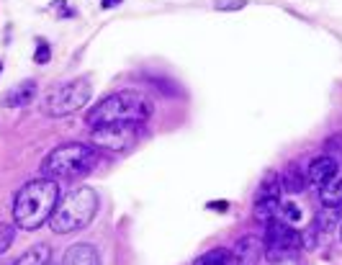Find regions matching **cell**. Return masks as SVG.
I'll use <instances>...</instances> for the list:
<instances>
[{
  "instance_id": "cell-18",
  "label": "cell",
  "mask_w": 342,
  "mask_h": 265,
  "mask_svg": "<svg viewBox=\"0 0 342 265\" xmlns=\"http://www.w3.org/2000/svg\"><path fill=\"white\" fill-rule=\"evenodd\" d=\"M147 78V83L150 85H155L160 93H165V95H170V98H175V95H180V85H175L172 80H168V78H162V75H144Z\"/></svg>"
},
{
  "instance_id": "cell-12",
  "label": "cell",
  "mask_w": 342,
  "mask_h": 265,
  "mask_svg": "<svg viewBox=\"0 0 342 265\" xmlns=\"http://www.w3.org/2000/svg\"><path fill=\"white\" fill-rule=\"evenodd\" d=\"M280 183H283L286 193H301V190H306V185H309V173L299 163H293L280 173Z\"/></svg>"
},
{
  "instance_id": "cell-20",
  "label": "cell",
  "mask_w": 342,
  "mask_h": 265,
  "mask_svg": "<svg viewBox=\"0 0 342 265\" xmlns=\"http://www.w3.org/2000/svg\"><path fill=\"white\" fill-rule=\"evenodd\" d=\"M319 237H322V227H319V222H311V224L301 232V247H304V250H314Z\"/></svg>"
},
{
  "instance_id": "cell-26",
  "label": "cell",
  "mask_w": 342,
  "mask_h": 265,
  "mask_svg": "<svg viewBox=\"0 0 342 265\" xmlns=\"http://www.w3.org/2000/svg\"><path fill=\"white\" fill-rule=\"evenodd\" d=\"M121 0H100V8L103 10H108V8H113V5H118Z\"/></svg>"
},
{
  "instance_id": "cell-25",
  "label": "cell",
  "mask_w": 342,
  "mask_h": 265,
  "mask_svg": "<svg viewBox=\"0 0 342 265\" xmlns=\"http://www.w3.org/2000/svg\"><path fill=\"white\" fill-rule=\"evenodd\" d=\"M209 209H211V211H227V209H229V203H227V201H211V203H209Z\"/></svg>"
},
{
  "instance_id": "cell-3",
  "label": "cell",
  "mask_w": 342,
  "mask_h": 265,
  "mask_svg": "<svg viewBox=\"0 0 342 265\" xmlns=\"http://www.w3.org/2000/svg\"><path fill=\"white\" fill-rule=\"evenodd\" d=\"M98 209H100V201L93 188H85V185L75 188L67 196H59V203L49 219V227L57 234H70V232L85 229L95 219Z\"/></svg>"
},
{
  "instance_id": "cell-13",
  "label": "cell",
  "mask_w": 342,
  "mask_h": 265,
  "mask_svg": "<svg viewBox=\"0 0 342 265\" xmlns=\"http://www.w3.org/2000/svg\"><path fill=\"white\" fill-rule=\"evenodd\" d=\"M280 196H260L255 201V209H252V216L257 219V222L267 224V222H273V219L280 216Z\"/></svg>"
},
{
  "instance_id": "cell-9",
  "label": "cell",
  "mask_w": 342,
  "mask_h": 265,
  "mask_svg": "<svg viewBox=\"0 0 342 265\" xmlns=\"http://www.w3.org/2000/svg\"><path fill=\"white\" fill-rule=\"evenodd\" d=\"M337 170H340L337 160H335L332 155H322V157H317V160H311V165H309V170H306V173H309V183L317 185V188H322L327 180L335 178Z\"/></svg>"
},
{
  "instance_id": "cell-2",
  "label": "cell",
  "mask_w": 342,
  "mask_h": 265,
  "mask_svg": "<svg viewBox=\"0 0 342 265\" xmlns=\"http://www.w3.org/2000/svg\"><path fill=\"white\" fill-rule=\"evenodd\" d=\"M155 113V100L142 93V90H116L106 98H100L90 113L85 116L87 126H100V124H116V121H147Z\"/></svg>"
},
{
  "instance_id": "cell-5",
  "label": "cell",
  "mask_w": 342,
  "mask_h": 265,
  "mask_svg": "<svg viewBox=\"0 0 342 265\" xmlns=\"http://www.w3.org/2000/svg\"><path fill=\"white\" fill-rule=\"evenodd\" d=\"M93 95V88L87 78H75L65 85L54 88L44 100V113L47 116H70L80 111Z\"/></svg>"
},
{
  "instance_id": "cell-15",
  "label": "cell",
  "mask_w": 342,
  "mask_h": 265,
  "mask_svg": "<svg viewBox=\"0 0 342 265\" xmlns=\"http://www.w3.org/2000/svg\"><path fill=\"white\" fill-rule=\"evenodd\" d=\"M49 258H52L49 245H34L18 258V265H49Z\"/></svg>"
},
{
  "instance_id": "cell-27",
  "label": "cell",
  "mask_w": 342,
  "mask_h": 265,
  "mask_svg": "<svg viewBox=\"0 0 342 265\" xmlns=\"http://www.w3.org/2000/svg\"><path fill=\"white\" fill-rule=\"evenodd\" d=\"M273 265H301L296 258H286V260H278V263H273Z\"/></svg>"
},
{
  "instance_id": "cell-11",
  "label": "cell",
  "mask_w": 342,
  "mask_h": 265,
  "mask_svg": "<svg viewBox=\"0 0 342 265\" xmlns=\"http://www.w3.org/2000/svg\"><path fill=\"white\" fill-rule=\"evenodd\" d=\"M34 95H36V83L34 80H23L21 85L10 88L0 103H3L5 108H23V106H28V103L34 100Z\"/></svg>"
},
{
  "instance_id": "cell-8",
  "label": "cell",
  "mask_w": 342,
  "mask_h": 265,
  "mask_svg": "<svg viewBox=\"0 0 342 265\" xmlns=\"http://www.w3.org/2000/svg\"><path fill=\"white\" fill-rule=\"evenodd\" d=\"M260 250H262V242L255 237V234H245V237L237 240V245L232 250L234 265H257Z\"/></svg>"
},
{
  "instance_id": "cell-23",
  "label": "cell",
  "mask_w": 342,
  "mask_h": 265,
  "mask_svg": "<svg viewBox=\"0 0 342 265\" xmlns=\"http://www.w3.org/2000/svg\"><path fill=\"white\" fill-rule=\"evenodd\" d=\"M247 5V0H219L216 10H240Z\"/></svg>"
},
{
  "instance_id": "cell-16",
  "label": "cell",
  "mask_w": 342,
  "mask_h": 265,
  "mask_svg": "<svg viewBox=\"0 0 342 265\" xmlns=\"http://www.w3.org/2000/svg\"><path fill=\"white\" fill-rule=\"evenodd\" d=\"M193 265H234V258H232V250L216 247V250H209V253H203Z\"/></svg>"
},
{
  "instance_id": "cell-1",
  "label": "cell",
  "mask_w": 342,
  "mask_h": 265,
  "mask_svg": "<svg viewBox=\"0 0 342 265\" xmlns=\"http://www.w3.org/2000/svg\"><path fill=\"white\" fill-rule=\"evenodd\" d=\"M57 203H59V185L54 178L31 180L13 198V222L21 229L34 232L52 219Z\"/></svg>"
},
{
  "instance_id": "cell-21",
  "label": "cell",
  "mask_w": 342,
  "mask_h": 265,
  "mask_svg": "<svg viewBox=\"0 0 342 265\" xmlns=\"http://www.w3.org/2000/svg\"><path fill=\"white\" fill-rule=\"evenodd\" d=\"M16 240V227L8 224V222H0V255L8 253V247Z\"/></svg>"
},
{
  "instance_id": "cell-4",
  "label": "cell",
  "mask_w": 342,
  "mask_h": 265,
  "mask_svg": "<svg viewBox=\"0 0 342 265\" xmlns=\"http://www.w3.org/2000/svg\"><path fill=\"white\" fill-rule=\"evenodd\" d=\"M98 165V152L87 144L70 142L54 150L44 157L41 173L54 175V178H83V175L93 173Z\"/></svg>"
},
{
  "instance_id": "cell-17",
  "label": "cell",
  "mask_w": 342,
  "mask_h": 265,
  "mask_svg": "<svg viewBox=\"0 0 342 265\" xmlns=\"http://www.w3.org/2000/svg\"><path fill=\"white\" fill-rule=\"evenodd\" d=\"M280 193H283L280 175L278 173H267L265 178H262V183H260V188H257V198L260 196H280Z\"/></svg>"
},
{
  "instance_id": "cell-30",
  "label": "cell",
  "mask_w": 342,
  "mask_h": 265,
  "mask_svg": "<svg viewBox=\"0 0 342 265\" xmlns=\"http://www.w3.org/2000/svg\"><path fill=\"white\" fill-rule=\"evenodd\" d=\"M0 72H3V62H0Z\"/></svg>"
},
{
  "instance_id": "cell-14",
  "label": "cell",
  "mask_w": 342,
  "mask_h": 265,
  "mask_svg": "<svg viewBox=\"0 0 342 265\" xmlns=\"http://www.w3.org/2000/svg\"><path fill=\"white\" fill-rule=\"evenodd\" d=\"M319 198L327 209H342V175L340 173L319 188Z\"/></svg>"
},
{
  "instance_id": "cell-19",
  "label": "cell",
  "mask_w": 342,
  "mask_h": 265,
  "mask_svg": "<svg viewBox=\"0 0 342 265\" xmlns=\"http://www.w3.org/2000/svg\"><path fill=\"white\" fill-rule=\"evenodd\" d=\"M301 216H304V211H301L299 203H293V201H283V203H280V216L278 219H283V222H288V224H299Z\"/></svg>"
},
{
  "instance_id": "cell-10",
  "label": "cell",
  "mask_w": 342,
  "mask_h": 265,
  "mask_svg": "<svg viewBox=\"0 0 342 265\" xmlns=\"http://www.w3.org/2000/svg\"><path fill=\"white\" fill-rule=\"evenodd\" d=\"M62 265H100V253L87 245V242H78L67 247V253L62 258Z\"/></svg>"
},
{
  "instance_id": "cell-29",
  "label": "cell",
  "mask_w": 342,
  "mask_h": 265,
  "mask_svg": "<svg viewBox=\"0 0 342 265\" xmlns=\"http://www.w3.org/2000/svg\"><path fill=\"white\" fill-rule=\"evenodd\" d=\"M340 240H342V224H340Z\"/></svg>"
},
{
  "instance_id": "cell-22",
  "label": "cell",
  "mask_w": 342,
  "mask_h": 265,
  "mask_svg": "<svg viewBox=\"0 0 342 265\" xmlns=\"http://www.w3.org/2000/svg\"><path fill=\"white\" fill-rule=\"evenodd\" d=\"M52 60V49H49V44L44 41V39H39V47H36V54H34V62L36 65H47Z\"/></svg>"
},
{
  "instance_id": "cell-6",
  "label": "cell",
  "mask_w": 342,
  "mask_h": 265,
  "mask_svg": "<svg viewBox=\"0 0 342 265\" xmlns=\"http://www.w3.org/2000/svg\"><path fill=\"white\" fill-rule=\"evenodd\" d=\"M265 255L270 263L293 258L296 250L301 247V232H296L293 224L283 222V219H273L265 224V237H262Z\"/></svg>"
},
{
  "instance_id": "cell-7",
  "label": "cell",
  "mask_w": 342,
  "mask_h": 265,
  "mask_svg": "<svg viewBox=\"0 0 342 265\" xmlns=\"http://www.w3.org/2000/svg\"><path fill=\"white\" fill-rule=\"evenodd\" d=\"M142 129L137 121H116V124H100L90 129V144L95 150L108 152H124L137 144Z\"/></svg>"
},
{
  "instance_id": "cell-24",
  "label": "cell",
  "mask_w": 342,
  "mask_h": 265,
  "mask_svg": "<svg viewBox=\"0 0 342 265\" xmlns=\"http://www.w3.org/2000/svg\"><path fill=\"white\" fill-rule=\"evenodd\" d=\"M52 8H62V10H57V16H62V18H72V16H75V10H72L70 5H65V0H54Z\"/></svg>"
},
{
  "instance_id": "cell-31",
  "label": "cell",
  "mask_w": 342,
  "mask_h": 265,
  "mask_svg": "<svg viewBox=\"0 0 342 265\" xmlns=\"http://www.w3.org/2000/svg\"><path fill=\"white\" fill-rule=\"evenodd\" d=\"M49 265H52V263H49Z\"/></svg>"
},
{
  "instance_id": "cell-28",
  "label": "cell",
  "mask_w": 342,
  "mask_h": 265,
  "mask_svg": "<svg viewBox=\"0 0 342 265\" xmlns=\"http://www.w3.org/2000/svg\"><path fill=\"white\" fill-rule=\"evenodd\" d=\"M0 265H18V258L16 260H5V263H0Z\"/></svg>"
}]
</instances>
